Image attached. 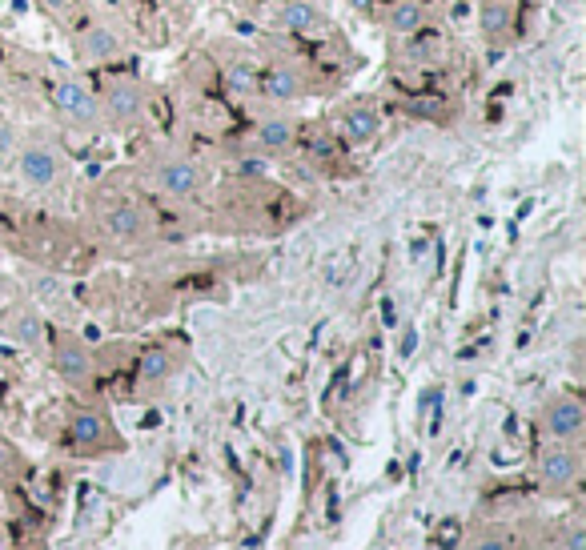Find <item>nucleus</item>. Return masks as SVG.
<instances>
[{
    "label": "nucleus",
    "instance_id": "obj_14",
    "mask_svg": "<svg viewBox=\"0 0 586 550\" xmlns=\"http://www.w3.org/2000/svg\"><path fill=\"white\" fill-rule=\"evenodd\" d=\"M109 442V422L97 414V410H77L69 418V446L77 450H97Z\"/></svg>",
    "mask_w": 586,
    "mask_h": 550
},
{
    "label": "nucleus",
    "instance_id": "obj_17",
    "mask_svg": "<svg viewBox=\"0 0 586 550\" xmlns=\"http://www.w3.org/2000/svg\"><path fill=\"white\" fill-rule=\"evenodd\" d=\"M105 229L113 233V237H121V241H137L141 233H145V213L137 209V205H113L109 213H105Z\"/></svg>",
    "mask_w": 586,
    "mask_h": 550
},
{
    "label": "nucleus",
    "instance_id": "obj_16",
    "mask_svg": "<svg viewBox=\"0 0 586 550\" xmlns=\"http://www.w3.org/2000/svg\"><path fill=\"white\" fill-rule=\"evenodd\" d=\"M478 25H482V37H486V41L506 37L510 25H514V0H482Z\"/></svg>",
    "mask_w": 586,
    "mask_h": 550
},
{
    "label": "nucleus",
    "instance_id": "obj_11",
    "mask_svg": "<svg viewBox=\"0 0 586 550\" xmlns=\"http://www.w3.org/2000/svg\"><path fill=\"white\" fill-rule=\"evenodd\" d=\"M586 426V414H582V402L578 398H554L546 410H542V430L554 438V442H574Z\"/></svg>",
    "mask_w": 586,
    "mask_h": 550
},
{
    "label": "nucleus",
    "instance_id": "obj_10",
    "mask_svg": "<svg viewBox=\"0 0 586 550\" xmlns=\"http://www.w3.org/2000/svg\"><path fill=\"white\" fill-rule=\"evenodd\" d=\"M378 21L390 37H418L430 25V0H390Z\"/></svg>",
    "mask_w": 586,
    "mask_h": 550
},
{
    "label": "nucleus",
    "instance_id": "obj_9",
    "mask_svg": "<svg viewBox=\"0 0 586 550\" xmlns=\"http://www.w3.org/2000/svg\"><path fill=\"white\" fill-rule=\"evenodd\" d=\"M53 370L69 386H85L93 378V354H89V346L81 338H73V334H61L57 346H53Z\"/></svg>",
    "mask_w": 586,
    "mask_h": 550
},
{
    "label": "nucleus",
    "instance_id": "obj_18",
    "mask_svg": "<svg viewBox=\"0 0 586 550\" xmlns=\"http://www.w3.org/2000/svg\"><path fill=\"white\" fill-rule=\"evenodd\" d=\"M13 338L25 346V350H41L45 346V338H49V326H45V318L37 314V310H21V314H13Z\"/></svg>",
    "mask_w": 586,
    "mask_h": 550
},
{
    "label": "nucleus",
    "instance_id": "obj_24",
    "mask_svg": "<svg viewBox=\"0 0 586 550\" xmlns=\"http://www.w3.org/2000/svg\"><path fill=\"white\" fill-rule=\"evenodd\" d=\"M9 294H13V282H9V273L0 269V302H9Z\"/></svg>",
    "mask_w": 586,
    "mask_h": 550
},
{
    "label": "nucleus",
    "instance_id": "obj_8",
    "mask_svg": "<svg viewBox=\"0 0 586 550\" xmlns=\"http://www.w3.org/2000/svg\"><path fill=\"white\" fill-rule=\"evenodd\" d=\"M338 133H342L350 145H370V141L382 133V113H378V105H374V101H362V97L346 101V105L338 109Z\"/></svg>",
    "mask_w": 586,
    "mask_h": 550
},
{
    "label": "nucleus",
    "instance_id": "obj_1",
    "mask_svg": "<svg viewBox=\"0 0 586 550\" xmlns=\"http://www.w3.org/2000/svg\"><path fill=\"white\" fill-rule=\"evenodd\" d=\"M49 101L53 109L65 117V125L81 129V133H97L105 125V113H101V97L97 89H89L81 77H57L49 85Z\"/></svg>",
    "mask_w": 586,
    "mask_h": 550
},
{
    "label": "nucleus",
    "instance_id": "obj_20",
    "mask_svg": "<svg viewBox=\"0 0 586 550\" xmlns=\"http://www.w3.org/2000/svg\"><path fill=\"white\" fill-rule=\"evenodd\" d=\"M37 5H41L45 13H53L57 21H69V17L81 13V0H37Z\"/></svg>",
    "mask_w": 586,
    "mask_h": 550
},
{
    "label": "nucleus",
    "instance_id": "obj_23",
    "mask_svg": "<svg viewBox=\"0 0 586 550\" xmlns=\"http://www.w3.org/2000/svg\"><path fill=\"white\" fill-rule=\"evenodd\" d=\"M13 466H17V458H13V450L0 442V478H9L13 474Z\"/></svg>",
    "mask_w": 586,
    "mask_h": 550
},
{
    "label": "nucleus",
    "instance_id": "obj_12",
    "mask_svg": "<svg viewBox=\"0 0 586 550\" xmlns=\"http://www.w3.org/2000/svg\"><path fill=\"white\" fill-rule=\"evenodd\" d=\"M538 474H542V482H550V486H570V482L578 478V454H574L570 446L554 442V446H546V450L538 454Z\"/></svg>",
    "mask_w": 586,
    "mask_h": 550
},
{
    "label": "nucleus",
    "instance_id": "obj_4",
    "mask_svg": "<svg viewBox=\"0 0 586 550\" xmlns=\"http://www.w3.org/2000/svg\"><path fill=\"white\" fill-rule=\"evenodd\" d=\"M269 21H273V29L293 33V37H326L330 33V17L314 0H277Z\"/></svg>",
    "mask_w": 586,
    "mask_h": 550
},
{
    "label": "nucleus",
    "instance_id": "obj_5",
    "mask_svg": "<svg viewBox=\"0 0 586 550\" xmlns=\"http://www.w3.org/2000/svg\"><path fill=\"white\" fill-rule=\"evenodd\" d=\"M153 185L169 197H197L201 185H205V169L193 161V157H181V153H169L153 165Z\"/></svg>",
    "mask_w": 586,
    "mask_h": 550
},
{
    "label": "nucleus",
    "instance_id": "obj_2",
    "mask_svg": "<svg viewBox=\"0 0 586 550\" xmlns=\"http://www.w3.org/2000/svg\"><path fill=\"white\" fill-rule=\"evenodd\" d=\"M310 93V81L302 77L298 65H289V61H269L261 73H257V101L265 105H293V101H302Z\"/></svg>",
    "mask_w": 586,
    "mask_h": 550
},
{
    "label": "nucleus",
    "instance_id": "obj_6",
    "mask_svg": "<svg viewBox=\"0 0 586 550\" xmlns=\"http://www.w3.org/2000/svg\"><path fill=\"white\" fill-rule=\"evenodd\" d=\"M17 173H21V181H25L29 189H53L57 177H61V153H57V145L33 137V141L17 153Z\"/></svg>",
    "mask_w": 586,
    "mask_h": 550
},
{
    "label": "nucleus",
    "instance_id": "obj_3",
    "mask_svg": "<svg viewBox=\"0 0 586 550\" xmlns=\"http://www.w3.org/2000/svg\"><path fill=\"white\" fill-rule=\"evenodd\" d=\"M97 97H101V113L121 129H129L145 117V89L137 77H113V81H105V89Z\"/></svg>",
    "mask_w": 586,
    "mask_h": 550
},
{
    "label": "nucleus",
    "instance_id": "obj_19",
    "mask_svg": "<svg viewBox=\"0 0 586 550\" xmlns=\"http://www.w3.org/2000/svg\"><path fill=\"white\" fill-rule=\"evenodd\" d=\"M169 370H173V362H169V350H161V346L145 350L141 362H137V378L141 382H161V378H169Z\"/></svg>",
    "mask_w": 586,
    "mask_h": 550
},
{
    "label": "nucleus",
    "instance_id": "obj_25",
    "mask_svg": "<svg viewBox=\"0 0 586 550\" xmlns=\"http://www.w3.org/2000/svg\"><path fill=\"white\" fill-rule=\"evenodd\" d=\"M350 5H354V9H366V13H370V9H374V0H350Z\"/></svg>",
    "mask_w": 586,
    "mask_h": 550
},
{
    "label": "nucleus",
    "instance_id": "obj_21",
    "mask_svg": "<svg viewBox=\"0 0 586 550\" xmlns=\"http://www.w3.org/2000/svg\"><path fill=\"white\" fill-rule=\"evenodd\" d=\"M474 550H510V542H506L502 534H482V538L474 542Z\"/></svg>",
    "mask_w": 586,
    "mask_h": 550
},
{
    "label": "nucleus",
    "instance_id": "obj_15",
    "mask_svg": "<svg viewBox=\"0 0 586 550\" xmlns=\"http://www.w3.org/2000/svg\"><path fill=\"white\" fill-rule=\"evenodd\" d=\"M257 145L265 153H289L293 145H298V125H293L289 117H281V113L261 117L257 121Z\"/></svg>",
    "mask_w": 586,
    "mask_h": 550
},
{
    "label": "nucleus",
    "instance_id": "obj_13",
    "mask_svg": "<svg viewBox=\"0 0 586 550\" xmlns=\"http://www.w3.org/2000/svg\"><path fill=\"white\" fill-rule=\"evenodd\" d=\"M257 73H261V65H253L249 57H233L221 69V85L233 101H257Z\"/></svg>",
    "mask_w": 586,
    "mask_h": 550
},
{
    "label": "nucleus",
    "instance_id": "obj_22",
    "mask_svg": "<svg viewBox=\"0 0 586 550\" xmlns=\"http://www.w3.org/2000/svg\"><path fill=\"white\" fill-rule=\"evenodd\" d=\"M566 550H586V530L582 526H570L566 530Z\"/></svg>",
    "mask_w": 586,
    "mask_h": 550
},
{
    "label": "nucleus",
    "instance_id": "obj_7",
    "mask_svg": "<svg viewBox=\"0 0 586 550\" xmlns=\"http://www.w3.org/2000/svg\"><path fill=\"white\" fill-rule=\"evenodd\" d=\"M77 57L93 69H105V65H117L125 57V41L117 37L113 25H81L77 33Z\"/></svg>",
    "mask_w": 586,
    "mask_h": 550
}]
</instances>
